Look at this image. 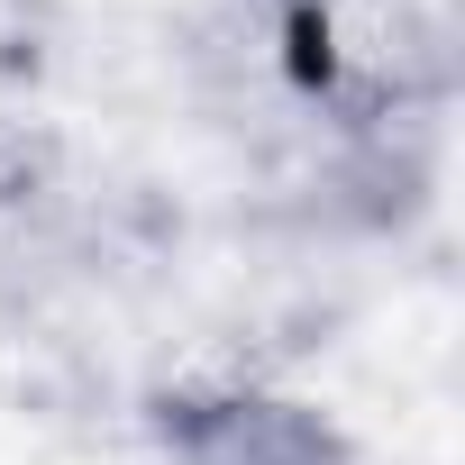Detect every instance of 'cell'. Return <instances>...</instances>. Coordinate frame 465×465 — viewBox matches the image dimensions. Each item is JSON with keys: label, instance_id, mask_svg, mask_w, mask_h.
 I'll use <instances>...</instances> for the list:
<instances>
[{"label": "cell", "instance_id": "cell-1", "mask_svg": "<svg viewBox=\"0 0 465 465\" xmlns=\"http://www.w3.org/2000/svg\"><path fill=\"white\" fill-rule=\"evenodd\" d=\"M192 83L302 228L401 238L438 201L465 0H192Z\"/></svg>", "mask_w": 465, "mask_h": 465}, {"label": "cell", "instance_id": "cell-2", "mask_svg": "<svg viewBox=\"0 0 465 465\" xmlns=\"http://www.w3.org/2000/svg\"><path fill=\"white\" fill-rule=\"evenodd\" d=\"M155 465H356V438L311 392L265 374H164L137 401Z\"/></svg>", "mask_w": 465, "mask_h": 465}]
</instances>
